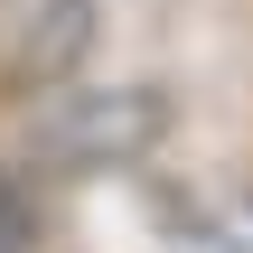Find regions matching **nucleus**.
Segmentation results:
<instances>
[{
    "instance_id": "f257e3e1",
    "label": "nucleus",
    "mask_w": 253,
    "mask_h": 253,
    "mask_svg": "<svg viewBox=\"0 0 253 253\" xmlns=\"http://www.w3.org/2000/svg\"><path fill=\"white\" fill-rule=\"evenodd\" d=\"M160 141V94L150 84H56L38 131H28V160L38 169H122Z\"/></svg>"
},
{
    "instance_id": "f03ea898",
    "label": "nucleus",
    "mask_w": 253,
    "mask_h": 253,
    "mask_svg": "<svg viewBox=\"0 0 253 253\" xmlns=\"http://www.w3.org/2000/svg\"><path fill=\"white\" fill-rule=\"evenodd\" d=\"M84 47H94V0H38V9H28V47H19V66L56 94V84L84 66Z\"/></svg>"
},
{
    "instance_id": "7ed1b4c3",
    "label": "nucleus",
    "mask_w": 253,
    "mask_h": 253,
    "mask_svg": "<svg viewBox=\"0 0 253 253\" xmlns=\"http://www.w3.org/2000/svg\"><path fill=\"white\" fill-rule=\"evenodd\" d=\"M38 160L28 150H0V253H28L38 244Z\"/></svg>"
}]
</instances>
